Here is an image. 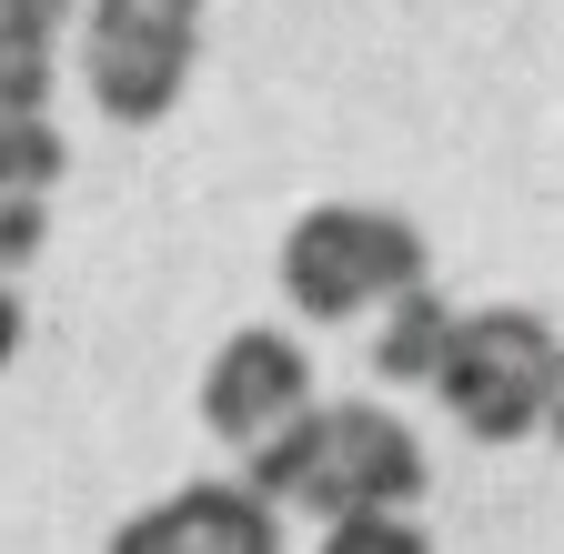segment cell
I'll list each match as a JSON object with an SVG mask.
<instances>
[{
  "instance_id": "obj_10",
  "label": "cell",
  "mask_w": 564,
  "mask_h": 554,
  "mask_svg": "<svg viewBox=\"0 0 564 554\" xmlns=\"http://www.w3.org/2000/svg\"><path fill=\"white\" fill-rule=\"evenodd\" d=\"M323 554H434V534H423L413 514H333Z\"/></svg>"
},
{
  "instance_id": "obj_11",
  "label": "cell",
  "mask_w": 564,
  "mask_h": 554,
  "mask_svg": "<svg viewBox=\"0 0 564 554\" xmlns=\"http://www.w3.org/2000/svg\"><path fill=\"white\" fill-rule=\"evenodd\" d=\"M41 242H51V202L41 192H0V283H11L21 262H41Z\"/></svg>"
},
{
  "instance_id": "obj_6",
  "label": "cell",
  "mask_w": 564,
  "mask_h": 554,
  "mask_svg": "<svg viewBox=\"0 0 564 554\" xmlns=\"http://www.w3.org/2000/svg\"><path fill=\"white\" fill-rule=\"evenodd\" d=\"M111 554H282V524L252 484H182V495L141 504Z\"/></svg>"
},
{
  "instance_id": "obj_7",
  "label": "cell",
  "mask_w": 564,
  "mask_h": 554,
  "mask_svg": "<svg viewBox=\"0 0 564 554\" xmlns=\"http://www.w3.org/2000/svg\"><path fill=\"white\" fill-rule=\"evenodd\" d=\"M364 323H373V373H383V383H434L444 333H454V303H444L434 283L393 293V303H383V313H364Z\"/></svg>"
},
{
  "instance_id": "obj_8",
  "label": "cell",
  "mask_w": 564,
  "mask_h": 554,
  "mask_svg": "<svg viewBox=\"0 0 564 554\" xmlns=\"http://www.w3.org/2000/svg\"><path fill=\"white\" fill-rule=\"evenodd\" d=\"M51 41L0 21V121H51Z\"/></svg>"
},
{
  "instance_id": "obj_3",
  "label": "cell",
  "mask_w": 564,
  "mask_h": 554,
  "mask_svg": "<svg viewBox=\"0 0 564 554\" xmlns=\"http://www.w3.org/2000/svg\"><path fill=\"white\" fill-rule=\"evenodd\" d=\"M413 283H434V252L383 202H313L282 232V293H293L303 323H364Z\"/></svg>"
},
{
  "instance_id": "obj_12",
  "label": "cell",
  "mask_w": 564,
  "mask_h": 554,
  "mask_svg": "<svg viewBox=\"0 0 564 554\" xmlns=\"http://www.w3.org/2000/svg\"><path fill=\"white\" fill-rule=\"evenodd\" d=\"M0 21H11V31H61V21H82V0H0Z\"/></svg>"
},
{
  "instance_id": "obj_4",
  "label": "cell",
  "mask_w": 564,
  "mask_h": 554,
  "mask_svg": "<svg viewBox=\"0 0 564 554\" xmlns=\"http://www.w3.org/2000/svg\"><path fill=\"white\" fill-rule=\"evenodd\" d=\"M82 82L121 131H152L172 121V101L192 91V61H202V0H82Z\"/></svg>"
},
{
  "instance_id": "obj_5",
  "label": "cell",
  "mask_w": 564,
  "mask_h": 554,
  "mask_svg": "<svg viewBox=\"0 0 564 554\" xmlns=\"http://www.w3.org/2000/svg\"><path fill=\"white\" fill-rule=\"evenodd\" d=\"M303 403H313V354L293 333H272V323H242L223 354L202 363V424L223 444H262L272 424H293Z\"/></svg>"
},
{
  "instance_id": "obj_13",
  "label": "cell",
  "mask_w": 564,
  "mask_h": 554,
  "mask_svg": "<svg viewBox=\"0 0 564 554\" xmlns=\"http://www.w3.org/2000/svg\"><path fill=\"white\" fill-rule=\"evenodd\" d=\"M11 363H21V293L0 283V373H11Z\"/></svg>"
},
{
  "instance_id": "obj_9",
  "label": "cell",
  "mask_w": 564,
  "mask_h": 554,
  "mask_svg": "<svg viewBox=\"0 0 564 554\" xmlns=\"http://www.w3.org/2000/svg\"><path fill=\"white\" fill-rule=\"evenodd\" d=\"M61 172H70V142L51 121H0V192H41L51 202Z\"/></svg>"
},
{
  "instance_id": "obj_1",
  "label": "cell",
  "mask_w": 564,
  "mask_h": 554,
  "mask_svg": "<svg viewBox=\"0 0 564 554\" xmlns=\"http://www.w3.org/2000/svg\"><path fill=\"white\" fill-rule=\"evenodd\" d=\"M242 484L282 514H413L423 504V444L403 413L383 403H303L293 424H272L262 444H242Z\"/></svg>"
},
{
  "instance_id": "obj_2",
  "label": "cell",
  "mask_w": 564,
  "mask_h": 554,
  "mask_svg": "<svg viewBox=\"0 0 564 554\" xmlns=\"http://www.w3.org/2000/svg\"><path fill=\"white\" fill-rule=\"evenodd\" d=\"M434 393L444 413L474 434V444H524L554 424V393H564V343L544 313L524 303H484V313H454L444 333V363H434Z\"/></svg>"
}]
</instances>
